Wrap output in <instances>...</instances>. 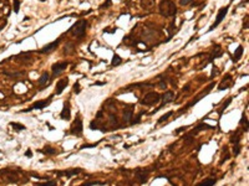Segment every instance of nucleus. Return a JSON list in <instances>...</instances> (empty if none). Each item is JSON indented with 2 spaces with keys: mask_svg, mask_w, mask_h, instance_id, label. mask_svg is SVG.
I'll return each instance as SVG.
<instances>
[{
  "mask_svg": "<svg viewBox=\"0 0 249 186\" xmlns=\"http://www.w3.org/2000/svg\"><path fill=\"white\" fill-rule=\"evenodd\" d=\"M57 176H66V177H72L79 175L80 173H82V169H69V170H57L55 171Z\"/></svg>",
  "mask_w": 249,
  "mask_h": 186,
  "instance_id": "9b49d317",
  "label": "nucleus"
},
{
  "mask_svg": "<svg viewBox=\"0 0 249 186\" xmlns=\"http://www.w3.org/2000/svg\"><path fill=\"white\" fill-rule=\"evenodd\" d=\"M175 93L172 92V91H166L162 96H161V99H162V106H166V104H168V103L171 102H173L175 101ZM161 106V107H162Z\"/></svg>",
  "mask_w": 249,
  "mask_h": 186,
  "instance_id": "f3484780",
  "label": "nucleus"
},
{
  "mask_svg": "<svg viewBox=\"0 0 249 186\" xmlns=\"http://www.w3.org/2000/svg\"><path fill=\"white\" fill-rule=\"evenodd\" d=\"M40 151H41L43 154H46V155H52V154L56 153V150H55L54 148H51V147H49V145H46L44 149H41Z\"/></svg>",
  "mask_w": 249,
  "mask_h": 186,
  "instance_id": "393cba45",
  "label": "nucleus"
},
{
  "mask_svg": "<svg viewBox=\"0 0 249 186\" xmlns=\"http://www.w3.org/2000/svg\"><path fill=\"white\" fill-rule=\"evenodd\" d=\"M222 55H223V51H222V47H220V45H214V49L211 53V56H209V60H208V63H211V62H213L216 58L218 57H222Z\"/></svg>",
  "mask_w": 249,
  "mask_h": 186,
  "instance_id": "2eb2a0df",
  "label": "nucleus"
},
{
  "mask_svg": "<svg viewBox=\"0 0 249 186\" xmlns=\"http://www.w3.org/2000/svg\"><path fill=\"white\" fill-rule=\"evenodd\" d=\"M140 4H141V8L147 10V11H151L153 9V6L156 4V0H140Z\"/></svg>",
  "mask_w": 249,
  "mask_h": 186,
  "instance_id": "a211bd4d",
  "label": "nucleus"
},
{
  "mask_svg": "<svg viewBox=\"0 0 249 186\" xmlns=\"http://www.w3.org/2000/svg\"><path fill=\"white\" fill-rule=\"evenodd\" d=\"M106 182H101V181H90V182H85L80 186H95V185H105Z\"/></svg>",
  "mask_w": 249,
  "mask_h": 186,
  "instance_id": "7c9ffc66",
  "label": "nucleus"
},
{
  "mask_svg": "<svg viewBox=\"0 0 249 186\" xmlns=\"http://www.w3.org/2000/svg\"><path fill=\"white\" fill-rule=\"evenodd\" d=\"M121 63H122V58L117 53H115L113 55V58H112V66H119Z\"/></svg>",
  "mask_w": 249,
  "mask_h": 186,
  "instance_id": "cd10ccee",
  "label": "nucleus"
},
{
  "mask_svg": "<svg viewBox=\"0 0 249 186\" xmlns=\"http://www.w3.org/2000/svg\"><path fill=\"white\" fill-rule=\"evenodd\" d=\"M69 66V62H56L51 66V71H52V74L54 76H59L64 72Z\"/></svg>",
  "mask_w": 249,
  "mask_h": 186,
  "instance_id": "9d476101",
  "label": "nucleus"
},
{
  "mask_svg": "<svg viewBox=\"0 0 249 186\" xmlns=\"http://www.w3.org/2000/svg\"><path fill=\"white\" fill-rule=\"evenodd\" d=\"M242 56H243V46L242 45H239L238 47H237V50L234 51V57H233V61L234 62H237Z\"/></svg>",
  "mask_w": 249,
  "mask_h": 186,
  "instance_id": "5701e85b",
  "label": "nucleus"
},
{
  "mask_svg": "<svg viewBox=\"0 0 249 186\" xmlns=\"http://www.w3.org/2000/svg\"><path fill=\"white\" fill-rule=\"evenodd\" d=\"M60 41H61V37H59V39H56L55 41H52V42H50L49 45H46V46H44L43 49H41L40 51H39V53H49V52H51V51H54L56 47L59 46V44H60Z\"/></svg>",
  "mask_w": 249,
  "mask_h": 186,
  "instance_id": "ddd939ff",
  "label": "nucleus"
},
{
  "mask_svg": "<svg viewBox=\"0 0 249 186\" xmlns=\"http://www.w3.org/2000/svg\"><path fill=\"white\" fill-rule=\"evenodd\" d=\"M173 113H175L173 111H169V112H167V113H166V114H163V115L161 117V118L157 120V123H162V122H166V120H167V119L169 118V117H172V114H173Z\"/></svg>",
  "mask_w": 249,
  "mask_h": 186,
  "instance_id": "bb28decb",
  "label": "nucleus"
},
{
  "mask_svg": "<svg viewBox=\"0 0 249 186\" xmlns=\"http://www.w3.org/2000/svg\"><path fill=\"white\" fill-rule=\"evenodd\" d=\"M228 9H229V5H228V6H223V8H220V9L218 10V12H217V18H216V20H214L213 25L208 29V31H212V30L216 29V27H218V25L224 20V18H225V15H227V12H228Z\"/></svg>",
  "mask_w": 249,
  "mask_h": 186,
  "instance_id": "0eeeda50",
  "label": "nucleus"
},
{
  "mask_svg": "<svg viewBox=\"0 0 249 186\" xmlns=\"http://www.w3.org/2000/svg\"><path fill=\"white\" fill-rule=\"evenodd\" d=\"M132 117H133V112L131 111V109H127V111L123 112V120H125V122H127V123L131 122Z\"/></svg>",
  "mask_w": 249,
  "mask_h": 186,
  "instance_id": "b1692460",
  "label": "nucleus"
},
{
  "mask_svg": "<svg viewBox=\"0 0 249 186\" xmlns=\"http://www.w3.org/2000/svg\"><path fill=\"white\" fill-rule=\"evenodd\" d=\"M213 87H214V83H211L209 86H207V87H206V89H203V91H202V93H200L199 96H197V97H196L194 99H192V101H191V102H189V103H188V104H187L186 107H183V108L181 109V111H179V113H182L183 111H187V109H188V108H191V107H193V106H196V104H197V103H198L200 99H202L203 97H206V96L209 93V91H211V89H212Z\"/></svg>",
  "mask_w": 249,
  "mask_h": 186,
  "instance_id": "20e7f679",
  "label": "nucleus"
},
{
  "mask_svg": "<svg viewBox=\"0 0 249 186\" xmlns=\"http://www.w3.org/2000/svg\"><path fill=\"white\" fill-rule=\"evenodd\" d=\"M232 85H233V77H232V74H225L224 77L222 78V81L219 82L218 91H224V89H228L229 87H232Z\"/></svg>",
  "mask_w": 249,
  "mask_h": 186,
  "instance_id": "1a4fd4ad",
  "label": "nucleus"
},
{
  "mask_svg": "<svg viewBox=\"0 0 249 186\" xmlns=\"http://www.w3.org/2000/svg\"><path fill=\"white\" fill-rule=\"evenodd\" d=\"M10 125H11L14 129H15V130H25V129H26L25 125H23V124H19V123H15V122H11Z\"/></svg>",
  "mask_w": 249,
  "mask_h": 186,
  "instance_id": "c85d7f7f",
  "label": "nucleus"
},
{
  "mask_svg": "<svg viewBox=\"0 0 249 186\" xmlns=\"http://www.w3.org/2000/svg\"><path fill=\"white\" fill-rule=\"evenodd\" d=\"M60 118L64 119V120H70L71 119V108H70V103L69 102L64 103V108H62V111H61Z\"/></svg>",
  "mask_w": 249,
  "mask_h": 186,
  "instance_id": "4468645a",
  "label": "nucleus"
},
{
  "mask_svg": "<svg viewBox=\"0 0 249 186\" xmlns=\"http://www.w3.org/2000/svg\"><path fill=\"white\" fill-rule=\"evenodd\" d=\"M231 1H233V0H231Z\"/></svg>",
  "mask_w": 249,
  "mask_h": 186,
  "instance_id": "79ce46f5",
  "label": "nucleus"
},
{
  "mask_svg": "<svg viewBox=\"0 0 249 186\" xmlns=\"http://www.w3.org/2000/svg\"><path fill=\"white\" fill-rule=\"evenodd\" d=\"M214 127H212V125H208V124H204V123H200V124H198V127L196 128V129H193L192 132H191V136H194V135H197L198 134V132H200V130H203V129H213Z\"/></svg>",
  "mask_w": 249,
  "mask_h": 186,
  "instance_id": "aec40b11",
  "label": "nucleus"
},
{
  "mask_svg": "<svg viewBox=\"0 0 249 186\" xmlns=\"http://www.w3.org/2000/svg\"><path fill=\"white\" fill-rule=\"evenodd\" d=\"M232 101H233V98H232V97H229V98H228V99L224 102V104H223L222 107H220V109L218 111V115H219V118H222V115H223L224 111H225V109L228 108V106L231 104V102H232Z\"/></svg>",
  "mask_w": 249,
  "mask_h": 186,
  "instance_id": "4be33fe9",
  "label": "nucleus"
},
{
  "mask_svg": "<svg viewBox=\"0 0 249 186\" xmlns=\"http://www.w3.org/2000/svg\"><path fill=\"white\" fill-rule=\"evenodd\" d=\"M52 97H54V94H52V96H50V97H49V98H46V99H41V101H38V102H35V103H34V104H32L31 107H29L27 109H24V111H21L20 113L31 112V111H34V109H44L45 107L50 106V103H51V101H52Z\"/></svg>",
  "mask_w": 249,
  "mask_h": 186,
  "instance_id": "39448f33",
  "label": "nucleus"
},
{
  "mask_svg": "<svg viewBox=\"0 0 249 186\" xmlns=\"http://www.w3.org/2000/svg\"><path fill=\"white\" fill-rule=\"evenodd\" d=\"M244 29H248V15L245 16V23H244Z\"/></svg>",
  "mask_w": 249,
  "mask_h": 186,
  "instance_id": "a19ab883",
  "label": "nucleus"
},
{
  "mask_svg": "<svg viewBox=\"0 0 249 186\" xmlns=\"http://www.w3.org/2000/svg\"><path fill=\"white\" fill-rule=\"evenodd\" d=\"M69 86V78L67 77H65V78H61L57 83H56V89H55V93L54 94H61L62 93V91L66 88Z\"/></svg>",
  "mask_w": 249,
  "mask_h": 186,
  "instance_id": "dca6fc26",
  "label": "nucleus"
},
{
  "mask_svg": "<svg viewBox=\"0 0 249 186\" xmlns=\"http://www.w3.org/2000/svg\"><path fill=\"white\" fill-rule=\"evenodd\" d=\"M240 124L243 125V132H248V118H247V115L243 114V117H242V120H240Z\"/></svg>",
  "mask_w": 249,
  "mask_h": 186,
  "instance_id": "a878e982",
  "label": "nucleus"
},
{
  "mask_svg": "<svg viewBox=\"0 0 249 186\" xmlns=\"http://www.w3.org/2000/svg\"><path fill=\"white\" fill-rule=\"evenodd\" d=\"M137 180L140 184H146L147 179H148V170L147 169H136V173H135Z\"/></svg>",
  "mask_w": 249,
  "mask_h": 186,
  "instance_id": "f8f14e48",
  "label": "nucleus"
},
{
  "mask_svg": "<svg viewBox=\"0 0 249 186\" xmlns=\"http://www.w3.org/2000/svg\"><path fill=\"white\" fill-rule=\"evenodd\" d=\"M217 182V179H213V177H207L204 180H202L200 182H198L196 186H214Z\"/></svg>",
  "mask_w": 249,
  "mask_h": 186,
  "instance_id": "412c9836",
  "label": "nucleus"
},
{
  "mask_svg": "<svg viewBox=\"0 0 249 186\" xmlns=\"http://www.w3.org/2000/svg\"><path fill=\"white\" fill-rule=\"evenodd\" d=\"M13 6H14V11H15V14H18L19 10H20V1L19 0H14Z\"/></svg>",
  "mask_w": 249,
  "mask_h": 186,
  "instance_id": "2f4dec72",
  "label": "nucleus"
},
{
  "mask_svg": "<svg viewBox=\"0 0 249 186\" xmlns=\"http://www.w3.org/2000/svg\"><path fill=\"white\" fill-rule=\"evenodd\" d=\"M186 129H187V127H181V128L176 129V130H175V133H176V134H179V132H183V130H186Z\"/></svg>",
  "mask_w": 249,
  "mask_h": 186,
  "instance_id": "4c0bfd02",
  "label": "nucleus"
},
{
  "mask_svg": "<svg viewBox=\"0 0 249 186\" xmlns=\"http://www.w3.org/2000/svg\"><path fill=\"white\" fill-rule=\"evenodd\" d=\"M111 0H106V3H103V5H101L100 6V9H106V8H108V6H111Z\"/></svg>",
  "mask_w": 249,
  "mask_h": 186,
  "instance_id": "f704fd0d",
  "label": "nucleus"
},
{
  "mask_svg": "<svg viewBox=\"0 0 249 186\" xmlns=\"http://www.w3.org/2000/svg\"><path fill=\"white\" fill-rule=\"evenodd\" d=\"M158 87H160L161 89H166V88H167V82H166V81H161L160 83H158Z\"/></svg>",
  "mask_w": 249,
  "mask_h": 186,
  "instance_id": "c9c22d12",
  "label": "nucleus"
},
{
  "mask_svg": "<svg viewBox=\"0 0 249 186\" xmlns=\"http://www.w3.org/2000/svg\"><path fill=\"white\" fill-rule=\"evenodd\" d=\"M86 29H87V21H86L85 19H81V20H79V21H76V23L70 27L69 32L71 34L72 37L80 40V39H82V37L85 36Z\"/></svg>",
  "mask_w": 249,
  "mask_h": 186,
  "instance_id": "f03ea898",
  "label": "nucleus"
},
{
  "mask_svg": "<svg viewBox=\"0 0 249 186\" xmlns=\"http://www.w3.org/2000/svg\"><path fill=\"white\" fill-rule=\"evenodd\" d=\"M36 186H57V182L51 180V181H47V182H40Z\"/></svg>",
  "mask_w": 249,
  "mask_h": 186,
  "instance_id": "c756f323",
  "label": "nucleus"
},
{
  "mask_svg": "<svg viewBox=\"0 0 249 186\" xmlns=\"http://www.w3.org/2000/svg\"><path fill=\"white\" fill-rule=\"evenodd\" d=\"M49 80H50V74H49V72H44L43 74L40 76L38 83H39V86H40L41 89L45 87V83H47V82H49Z\"/></svg>",
  "mask_w": 249,
  "mask_h": 186,
  "instance_id": "6ab92c4d",
  "label": "nucleus"
},
{
  "mask_svg": "<svg viewBox=\"0 0 249 186\" xmlns=\"http://www.w3.org/2000/svg\"><path fill=\"white\" fill-rule=\"evenodd\" d=\"M160 101H161V94L160 93H157V92H148L141 99V104L151 107V106H156Z\"/></svg>",
  "mask_w": 249,
  "mask_h": 186,
  "instance_id": "7ed1b4c3",
  "label": "nucleus"
},
{
  "mask_svg": "<svg viewBox=\"0 0 249 186\" xmlns=\"http://www.w3.org/2000/svg\"><path fill=\"white\" fill-rule=\"evenodd\" d=\"M192 3H193V0H179V5H182V6H187Z\"/></svg>",
  "mask_w": 249,
  "mask_h": 186,
  "instance_id": "473e14b6",
  "label": "nucleus"
},
{
  "mask_svg": "<svg viewBox=\"0 0 249 186\" xmlns=\"http://www.w3.org/2000/svg\"><path fill=\"white\" fill-rule=\"evenodd\" d=\"M25 155H26L27 158H31V156H32V154H31V150H30V149H27V150H26V153H25Z\"/></svg>",
  "mask_w": 249,
  "mask_h": 186,
  "instance_id": "58836bf2",
  "label": "nucleus"
},
{
  "mask_svg": "<svg viewBox=\"0 0 249 186\" xmlns=\"http://www.w3.org/2000/svg\"><path fill=\"white\" fill-rule=\"evenodd\" d=\"M158 10L160 14L164 18H173L177 14V6L172 0H162L158 4Z\"/></svg>",
  "mask_w": 249,
  "mask_h": 186,
  "instance_id": "f257e3e1",
  "label": "nucleus"
},
{
  "mask_svg": "<svg viewBox=\"0 0 249 186\" xmlns=\"http://www.w3.org/2000/svg\"><path fill=\"white\" fill-rule=\"evenodd\" d=\"M218 74V68L214 66L213 67V71H212V74H211V78H213V77H216V76Z\"/></svg>",
  "mask_w": 249,
  "mask_h": 186,
  "instance_id": "e433bc0d",
  "label": "nucleus"
},
{
  "mask_svg": "<svg viewBox=\"0 0 249 186\" xmlns=\"http://www.w3.org/2000/svg\"><path fill=\"white\" fill-rule=\"evenodd\" d=\"M240 139H242V133L240 130L237 129L231 136V143L234 145V149H233V153H234V156H237L240 151Z\"/></svg>",
  "mask_w": 249,
  "mask_h": 186,
  "instance_id": "423d86ee",
  "label": "nucleus"
},
{
  "mask_svg": "<svg viewBox=\"0 0 249 186\" xmlns=\"http://www.w3.org/2000/svg\"><path fill=\"white\" fill-rule=\"evenodd\" d=\"M95 85L96 86H103V85H106V82H100V81H97V82H95Z\"/></svg>",
  "mask_w": 249,
  "mask_h": 186,
  "instance_id": "ea45409f",
  "label": "nucleus"
},
{
  "mask_svg": "<svg viewBox=\"0 0 249 186\" xmlns=\"http://www.w3.org/2000/svg\"><path fill=\"white\" fill-rule=\"evenodd\" d=\"M82 129H84V124H82V120L80 117H77V118L75 119V122L72 123V125L70 128V133L72 135H76V136H81L82 135Z\"/></svg>",
  "mask_w": 249,
  "mask_h": 186,
  "instance_id": "6e6552de",
  "label": "nucleus"
},
{
  "mask_svg": "<svg viewBox=\"0 0 249 186\" xmlns=\"http://www.w3.org/2000/svg\"><path fill=\"white\" fill-rule=\"evenodd\" d=\"M74 91H75V93H76V94H79V93H80V82H79V81L74 85Z\"/></svg>",
  "mask_w": 249,
  "mask_h": 186,
  "instance_id": "72a5a7b5",
  "label": "nucleus"
}]
</instances>
